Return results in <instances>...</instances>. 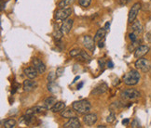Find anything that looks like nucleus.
Here are the masks:
<instances>
[{"instance_id":"nucleus-1","label":"nucleus","mask_w":151,"mask_h":128,"mask_svg":"<svg viewBox=\"0 0 151 128\" xmlns=\"http://www.w3.org/2000/svg\"><path fill=\"white\" fill-rule=\"evenodd\" d=\"M72 108L75 110L76 112L79 114H87L91 110V103L86 100L75 101L72 103Z\"/></svg>"},{"instance_id":"nucleus-2","label":"nucleus","mask_w":151,"mask_h":128,"mask_svg":"<svg viewBox=\"0 0 151 128\" xmlns=\"http://www.w3.org/2000/svg\"><path fill=\"white\" fill-rule=\"evenodd\" d=\"M139 80H140V73L136 70H132L123 77L124 84L127 85H135L138 84Z\"/></svg>"},{"instance_id":"nucleus-3","label":"nucleus","mask_w":151,"mask_h":128,"mask_svg":"<svg viewBox=\"0 0 151 128\" xmlns=\"http://www.w3.org/2000/svg\"><path fill=\"white\" fill-rule=\"evenodd\" d=\"M72 14V9L70 8H63L55 11L54 13V19L56 21H65L68 19V17Z\"/></svg>"},{"instance_id":"nucleus-4","label":"nucleus","mask_w":151,"mask_h":128,"mask_svg":"<svg viewBox=\"0 0 151 128\" xmlns=\"http://www.w3.org/2000/svg\"><path fill=\"white\" fill-rule=\"evenodd\" d=\"M135 67L136 69L140 70V71L144 72V73H147L150 70V62L146 60V59H138L136 61H135Z\"/></svg>"},{"instance_id":"nucleus-5","label":"nucleus","mask_w":151,"mask_h":128,"mask_svg":"<svg viewBox=\"0 0 151 128\" xmlns=\"http://www.w3.org/2000/svg\"><path fill=\"white\" fill-rule=\"evenodd\" d=\"M141 9V4L140 3H135L134 5L132 6V9H130V12H129V16H128V21L130 23H132L133 21H135L137 14L139 12V10Z\"/></svg>"},{"instance_id":"nucleus-6","label":"nucleus","mask_w":151,"mask_h":128,"mask_svg":"<svg viewBox=\"0 0 151 128\" xmlns=\"http://www.w3.org/2000/svg\"><path fill=\"white\" fill-rule=\"evenodd\" d=\"M122 97L126 100H135L140 97V93L135 89H127L122 92Z\"/></svg>"},{"instance_id":"nucleus-7","label":"nucleus","mask_w":151,"mask_h":128,"mask_svg":"<svg viewBox=\"0 0 151 128\" xmlns=\"http://www.w3.org/2000/svg\"><path fill=\"white\" fill-rule=\"evenodd\" d=\"M148 51H149V48L147 46H145V45L138 46L135 49V51H134V57L136 58V59H140V58H142L146 54H147Z\"/></svg>"},{"instance_id":"nucleus-8","label":"nucleus","mask_w":151,"mask_h":128,"mask_svg":"<svg viewBox=\"0 0 151 128\" xmlns=\"http://www.w3.org/2000/svg\"><path fill=\"white\" fill-rule=\"evenodd\" d=\"M32 63H33V66L36 68V70H37L39 74H42V73H45L46 66L39 59H37V58H35V59L32 60Z\"/></svg>"},{"instance_id":"nucleus-9","label":"nucleus","mask_w":151,"mask_h":128,"mask_svg":"<svg viewBox=\"0 0 151 128\" xmlns=\"http://www.w3.org/2000/svg\"><path fill=\"white\" fill-rule=\"evenodd\" d=\"M83 122H84V124L88 126L93 125L97 122V115L94 113H87L84 116Z\"/></svg>"},{"instance_id":"nucleus-10","label":"nucleus","mask_w":151,"mask_h":128,"mask_svg":"<svg viewBox=\"0 0 151 128\" xmlns=\"http://www.w3.org/2000/svg\"><path fill=\"white\" fill-rule=\"evenodd\" d=\"M94 43H95L94 39H92L90 36H84V38H83V45H84V46L87 49H89L90 51L94 52Z\"/></svg>"},{"instance_id":"nucleus-11","label":"nucleus","mask_w":151,"mask_h":128,"mask_svg":"<svg viewBox=\"0 0 151 128\" xmlns=\"http://www.w3.org/2000/svg\"><path fill=\"white\" fill-rule=\"evenodd\" d=\"M74 21L72 19H66L65 21L63 22V24L61 26V31L63 33V34H66L71 31L72 26H73Z\"/></svg>"},{"instance_id":"nucleus-12","label":"nucleus","mask_w":151,"mask_h":128,"mask_svg":"<svg viewBox=\"0 0 151 128\" xmlns=\"http://www.w3.org/2000/svg\"><path fill=\"white\" fill-rule=\"evenodd\" d=\"M37 86V83L36 81H33L32 79L25 80L24 82V90L26 92H30L34 89H36Z\"/></svg>"},{"instance_id":"nucleus-13","label":"nucleus","mask_w":151,"mask_h":128,"mask_svg":"<svg viewBox=\"0 0 151 128\" xmlns=\"http://www.w3.org/2000/svg\"><path fill=\"white\" fill-rule=\"evenodd\" d=\"M81 124L78 117L70 118L67 123H65V125H63V127H65V128H79Z\"/></svg>"},{"instance_id":"nucleus-14","label":"nucleus","mask_w":151,"mask_h":128,"mask_svg":"<svg viewBox=\"0 0 151 128\" xmlns=\"http://www.w3.org/2000/svg\"><path fill=\"white\" fill-rule=\"evenodd\" d=\"M24 74L26 75V77L29 78V79H35L37 76V71L36 70L34 66L33 67H28L24 70Z\"/></svg>"},{"instance_id":"nucleus-15","label":"nucleus","mask_w":151,"mask_h":128,"mask_svg":"<svg viewBox=\"0 0 151 128\" xmlns=\"http://www.w3.org/2000/svg\"><path fill=\"white\" fill-rule=\"evenodd\" d=\"M106 30L104 28H101L97 31L95 36H94V41L95 43H99L100 41L106 39Z\"/></svg>"},{"instance_id":"nucleus-16","label":"nucleus","mask_w":151,"mask_h":128,"mask_svg":"<svg viewBox=\"0 0 151 128\" xmlns=\"http://www.w3.org/2000/svg\"><path fill=\"white\" fill-rule=\"evenodd\" d=\"M107 91V85L106 84H101L98 85L96 88H94V90L92 91L91 93L92 94H94V95H101V94H104V92H106Z\"/></svg>"},{"instance_id":"nucleus-17","label":"nucleus","mask_w":151,"mask_h":128,"mask_svg":"<svg viewBox=\"0 0 151 128\" xmlns=\"http://www.w3.org/2000/svg\"><path fill=\"white\" fill-rule=\"evenodd\" d=\"M57 102V100L55 97H47L46 100H44L43 102V105L47 108V109H51L55 105V103Z\"/></svg>"},{"instance_id":"nucleus-18","label":"nucleus","mask_w":151,"mask_h":128,"mask_svg":"<svg viewBox=\"0 0 151 128\" xmlns=\"http://www.w3.org/2000/svg\"><path fill=\"white\" fill-rule=\"evenodd\" d=\"M74 109L73 110H71V109H66V110H62V112H61V116L62 117H63V118H73V117H77V114L75 113V112H74Z\"/></svg>"},{"instance_id":"nucleus-19","label":"nucleus","mask_w":151,"mask_h":128,"mask_svg":"<svg viewBox=\"0 0 151 128\" xmlns=\"http://www.w3.org/2000/svg\"><path fill=\"white\" fill-rule=\"evenodd\" d=\"M132 29L136 34H140L143 32V26L141 24V22L139 21H134L132 24Z\"/></svg>"},{"instance_id":"nucleus-20","label":"nucleus","mask_w":151,"mask_h":128,"mask_svg":"<svg viewBox=\"0 0 151 128\" xmlns=\"http://www.w3.org/2000/svg\"><path fill=\"white\" fill-rule=\"evenodd\" d=\"M65 103L63 102V101H57L55 103V105L52 107L50 110L52 112H62L63 110H65Z\"/></svg>"},{"instance_id":"nucleus-21","label":"nucleus","mask_w":151,"mask_h":128,"mask_svg":"<svg viewBox=\"0 0 151 128\" xmlns=\"http://www.w3.org/2000/svg\"><path fill=\"white\" fill-rule=\"evenodd\" d=\"M48 89L51 93H54V94H55V93L60 91V87H59V85L54 84L53 82H50V84L48 85Z\"/></svg>"},{"instance_id":"nucleus-22","label":"nucleus","mask_w":151,"mask_h":128,"mask_svg":"<svg viewBox=\"0 0 151 128\" xmlns=\"http://www.w3.org/2000/svg\"><path fill=\"white\" fill-rule=\"evenodd\" d=\"M3 126H5L6 128H13L16 126V121L13 119H8L5 121V123L3 124Z\"/></svg>"},{"instance_id":"nucleus-23","label":"nucleus","mask_w":151,"mask_h":128,"mask_svg":"<svg viewBox=\"0 0 151 128\" xmlns=\"http://www.w3.org/2000/svg\"><path fill=\"white\" fill-rule=\"evenodd\" d=\"M75 0H62V1L59 3V8L63 9V8H66L68 6H70L74 3Z\"/></svg>"},{"instance_id":"nucleus-24","label":"nucleus","mask_w":151,"mask_h":128,"mask_svg":"<svg viewBox=\"0 0 151 128\" xmlns=\"http://www.w3.org/2000/svg\"><path fill=\"white\" fill-rule=\"evenodd\" d=\"M63 36V33L61 31V29H60V30H55L53 32V37H54V39L56 40V41H59V40H61Z\"/></svg>"},{"instance_id":"nucleus-25","label":"nucleus","mask_w":151,"mask_h":128,"mask_svg":"<svg viewBox=\"0 0 151 128\" xmlns=\"http://www.w3.org/2000/svg\"><path fill=\"white\" fill-rule=\"evenodd\" d=\"M80 56L82 57V59L84 60H86V61H88V62H90L91 60V56L87 53L86 51H84V50H81V53H80Z\"/></svg>"},{"instance_id":"nucleus-26","label":"nucleus","mask_w":151,"mask_h":128,"mask_svg":"<svg viewBox=\"0 0 151 128\" xmlns=\"http://www.w3.org/2000/svg\"><path fill=\"white\" fill-rule=\"evenodd\" d=\"M91 0H78L79 5L81 6V7H84V8L89 7V6L91 5Z\"/></svg>"},{"instance_id":"nucleus-27","label":"nucleus","mask_w":151,"mask_h":128,"mask_svg":"<svg viewBox=\"0 0 151 128\" xmlns=\"http://www.w3.org/2000/svg\"><path fill=\"white\" fill-rule=\"evenodd\" d=\"M81 53V50L78 49V48H75V49H72L70 52H69V55L71 57H77V56H79Z\"/></svg>"},{"instance_id":"nucleus-28","label":"nucleus","mask_w":151,"mask_h":128,"mask_svg":"<svg viewBox=\"0 0 151 128\" xmlns=\"http://www.w3.org/2000/svg\"><path fill=\"white\" fill-rule=\"evenodd\" d=\"M63 73H65V68H63V67L57 68V70H56V76L57 77H61L62 75L63 74Z\"/></svg>"},{"instance_id":"nucleus-29","label":"nucleus","mask_w":151,"mask_h":128,"mask_svg":"<svg viewBox=\"0 0 151 128\" xmlns=\"http://www.w3.org/2000/svg\"><path fill=\"white\" fill-rule=\"evenodd\" d=\"M56 73H50L49 75H48V81L49 82H53L56 78Z\"/></svg>"},{"instance_id":"nucleus-30","label":"nucleus","mask_w":151,"mask_h":128,"mask_svg":"<svg viewBox=\"0 0 151 128\" xmlns=\"http://www.w3.org/2000/svg\"><path fill=\"white\" fill-rule=\"evenodd\" d=\"M137 34L133 32V33H131L130 34H129V37H130V39H131V41L133 43V42H136V38H137Z\"/></svg>"},{"instance_id":"nucleus-31","label":"nucleus","mask_w":151,"mask_h":128,"mask_svg":"<svg viewBox=\"0 0 151 128\" xmlns=\"http://www.w3.org/2000/svg\"><path fill=\"white\" fill-rule=\"evenodd\" d=\"M115 114L114 113H111L110 114L108 117H107V119H106V121H107V123H109V124H112L113 122L115 121Z\"/></svg>"},{"instance_id":"nucleus-32","label":"nucleus","mask_w":151,"mask_h":128,"mask_svg":"<svg viewBox=\"0 0 151 128\" xmlns=\"http://www.w3.org/2000/svg\"><path fill=\"white\" fill-rule=\"evenodd\" d=\"M132 127H141L140 125V123H139V121L137 119L133 120L132 123Z\"/></svg>"},{"instance_id":"nucleus-33","label":"nucleus","mask_w":151,"mask_h":128,"mask_svg":"<svg viewBox=\"0 0 151 128\" xmlns=\"http://www.w3.org/2000/svg\"><path fill=\"white\" fill-rule=\"evenodd\" d=\"M146 40L148 42H151V32L147 33V36H146Z\"/></svg>"},{"instance_id":"nucleus-34","label":"nucleus","mask_w":151,"mask_h":128,"mask_svg":"<svg viewBox=\"0 0 151 128\" xmlns=\"http://www.w3.org/2000/svg\"><path fill=\"white\" fill-rule=\"evenodd\" d=\"M131 1V0H119V3L121 4V5H126V4H128Z\"/></svg>"},{"instance_id":"nucleus-35","label":"nucleus","mask_w":151,"mask_h":128,"mask_svg":"<svg viewBox=\"0 0 151 128\" xmlns=\"http://www.w3.org/2000/svg\"><path fill=\"white\" fill-rule=\"evenodd\" d=\"M104 29H106V31H108L109 30V28H110V22L109 21H107L106 24H104Z\"/></svg>"},{"instance_id":"nucleus-36","label":"nucleus","mask_w":151,"mask_h":128,"mask_svg":"<svg viewBox=\"0 0 151 128\" xmlns=\"http://www.w3.org/2000/svg\"><path fill=\"white\" fill-rule=\"evenodd\" d=\"M98 62H99V64H100V67H101V68H103V67H104V60H98Z\"/></svg>"},{"instance_id":"nucleus-37","label":"nucleus","mask_w":151,"mask_h":128,"mask_svg":"<svg viewBox=\"0 0 151 128\" xmlns=\"http://www.w3.org/2000/svg\"><path fill=\"white\" fill-rule=\"evenodd\" d=\"M107 66H108L109 68H113L114 64H113V62H112V61H108V63H107Z\"/></svg>"},{"instance_id":"nucleus-38","label":"nucleus","mask_w":151,"mask_h":128,"mask_svg":"<svg viewBox=\"0 0 151 128\" xmlns=\"http://www.w3.org/2000/svg\"><path fill=\"white\" fill-rule=\"evenodd\" d=\"M128 123H129V119H125V120H123V121H122V124H123V125H126V124H128Z\"/></svg>"},{"instance_id":"nucleus-39","label":"nucleus","mask_w":151,"mask_h":128,"mask_svg":"<svg viewBox=\"0 0 151 128\" xmlns=\"http://www.w3.org/2000/svg\"><path fill=\"white\" fill-rule=\"evenodd\" d=\"M78 79H79V76H77V77H76V78L74 79L73 83H76V82H77V80H78Z\"/></svg>"},{"instance_id":"nucleus-40","label":"nucleus","mask_w":151,"mask_h":128,"mask_svg":"<svg viewBox=\"0 0 151 128\" xmlns=\"http://www.w3.org/2000/svg\"><path fill=\"white\" fill-rule=\"evenodd\" d=\"M82 85H83V83H81L80 85H78V89H80L81 87H82Z\"/></svg>"},{"instance_id":"nucleus-41","label":"nucleus","mask_w":151,"mask_h":128,"mask_svg":"<svg viewBox=\"0 0 151 128\" xmlns=\"http://www.w3.org/2000/svg\"><path fill=\"white\" fill-rule=\"evenodd\" d=\"M1 6H2V7H1V10H3L4 9V2L3 1H1Z\"/></svg>"},{"instance_id":"nucleus-42","label":"nucleus","mask_w":151,"mask_h":128,"mask_svg":"<svg viewBox=\"0 0 151 128\" xmlns=\"http://www.w3.org/2000/svg\"><path fill=\"white\" fill-rule=\"evenodd\" d=\"M101 127H106L104 125H98V128H101Z\"/></svg>"}]
</instances>
